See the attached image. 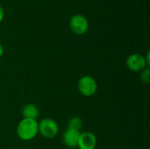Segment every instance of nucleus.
Segmentation results:
<instances>
[{
  "instance_id": "nucleus-11",
  "label": "nucleus",
  "mask_w": 150,
  "mask_h": 149,
  "mask_svg": "<svg viewBox=\"0 0 150 149\" xmlns=\"http://www.w3.org/2000/svg\"><path fill=\"white\" fill-rule=\"evenodd\" d=\"M4 18V8L0 5V23L3 21Z\"/></svg>"
},
{
  "instance_id": "nucleus-9",
  "label": "nucleus",
  "mask_w": 150,
  "mask_h": 149,
  "mask_svg": "<svg viewBox=\"0 0 150 149\" xmlns=\"http://www.w3.org/2000/svg\"><path fill=\"white\" fill-rule=\"evenodd\" d=\"M83 127V120L79 117H73L69 119L68 124V128H72L80 131Z\"/></svg>"
},
{
  "instance_id": "nucleus-5",
  "label": "nucleus",
  "mask_w": 150,
  "mask_h": 149,
  "mask_svg": "<svg viewBox=\"0 0 150 149\" xmlns=\"http://www.w3.org/2000/svg\"><path fill=\"white\" fill-rule=\"evenodd\" d=\"M127 67L133 72H142L144 68H149L144 55L141 54H132L126 61Z\"/></svg>"
},
{
  "instance_id": "nucleus-3",
  "label": "nucleus",
  "mask_w": 150,
  "mask_h": 149,
  "mask_svg": "<svg viewBox=\"0 0 150 149\" xmlns=\"http://www.w3.org/2000/svg\"><path fill=\"white\" fill-rule=\"evenodd\" d=\"M89 21L86 17L82 14H75L69 19L70 30L77 35H83L89 30Z\"/></svg>"
},
{
  "instance_id": "nucleus-8",
  "label": "nucleus",
  "mask_w": 150,
  "mask_h": 149,
  "mask_svg": "<svg viewBox=\"0 0 150 149\" xmlns=\"http://www.w3.org/2000/svg\"><path fill=\"white\" fill-rule=\"evenodd\" d=\"M23 119H36L39 117V110L37 106L33 104H26L22 108Z\"/></svg>"
},
{
  "instance_id": "nucleus-7",
  "label": "nucleus",
  "mask_w": 150,
  "mask_h": 149,
  "mask_svg": "<svg viewBox=\"0 0 150 149\" xmlns=\"http://www.w3.org/2000/svg\"><path fill=\"white\" fill-rule=\"evenodd\" d=\"M80 134H81V132L78 130L67 128V130L64 132L62 135V141L64 145H66L68 148H77Z\"/></svg>"
},
{
  "instance_id": "nucleus-2",
  "label": "nucleus",
  "mask_w": 150,
  "mask_h": 149,
  "mask_svg": "<svg viewBox=\"0 0 150 149\" xmlns=\"http://www.w3.org/2000/svg\"><path fill=\"white\" fill-rule=\"evenodd\" d=\"M77 89L80 94L84 97H90L96 94L98 90V83L92 76H83L78 80Z\"/></svg>"
},
{
  "instance_id": "nucleus-6",
  "label": "nucleus",
  "mask_w": 150,
  "mask_h": 149,
  "mask_svg": "<svg viewBox=\"0 0 150 149\" xmlns=\"http://www.w3.org/2000/svg\"><path fill=\"white\" fill-rule=\"evenodd\" d=\"M97 146V138L91 132L81 133L77 148L79 149H95Z\"/></svg>"
},
{
  "instance_id": "nucleus-10",
  "label": "nucleus",
  "mask_w": 150,
  "mask_h": 149,
  "mask_svg": "<svg viewBox=\"0 0 150 149\" xmlns=\"http://www.w3.org/2000/svg\"><path fill=\"white\" fill-rule=\"evenodd\" d=\"M141 80L144 83H149L150 81V69L149 68H144L141 72Z\"/></svg>"
},
{
  "instance_id": "nucleus-12",
  "label": "nucleus",
  "mask_w": 150,
  "mask_h": 149,
  "mask_svg": "<svg viewBox=\"0 0 150 149\" xmlns=\"http://www.w3.org/2000/svg\"><path fill=\"white\" fill-rule=\"evenodd\" d=\"M4 47L0 44V58L3 56V54H4Z\"/></svg>"
},
{
  "instance_id": "nucleus-1",
  "label": "nucleus",
  "mask_w": 150,
  "mask_h": 149,
  "mask_svg": "<svg viewBox=\"0 0 150 149\" xmlns=\"http://www.w3.org/2000/svg\"><path fill=\"white\" fill-rule=\"evenodd\" d=\"M39 133V124L36 119H23L17 126V135L24 141H32Z\"/></svg>"
},
{
  "instance_id": "nucleus-4",
  "label": "nucleus",
  "mask_w": 150,
  "mask_h": 149,
  "mask_svg": "<svg viewBox=\"0 0 150 149\" xmlns=\"http://www.w3.org/2000/svg\"><path fill=\"white\" fill-rule=\"evenodd\" d=\"M39 124V133L41 134V136L52 139L57 136L59 132V127L57 123L50 118H46L40 120Z\"/></svg>"
}]
</instances>
